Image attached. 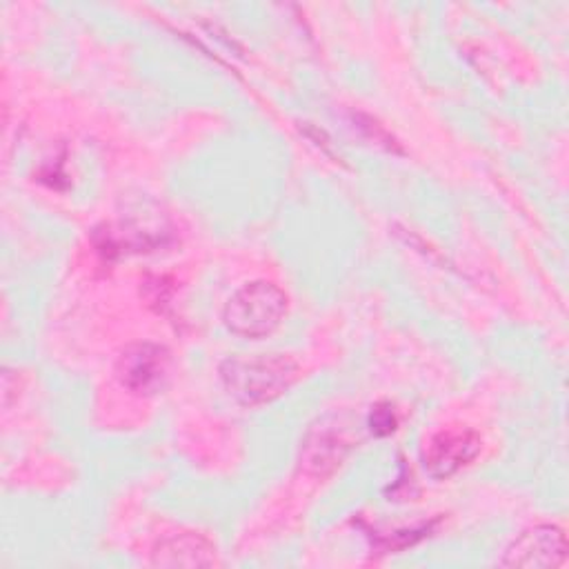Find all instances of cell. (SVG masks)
Listing matches in <instances>:
<instances>
[{"label": "cell", "mask_w": 569, "mask_h": 569, "mask_svg": "<svg viewBox=\"0 0 569 569\" xmlns=\"http://www.w3.org/2000/svg\"><path fill=\"white\" fill-rule=\"evenodd\" d=\"M220 382L240 407H260L287 393L300 378V362L287 353H242L220 362Z\"/></svg>", "instance_id": "1"}, {"label": "cell", "mask_w": 569, "mask_h": 569, "mask_svg": "<svg viewBox=\"0 0 569 569\" xmlns=\"http://www.w3.org/2000/svg\"><path fill=\"white\" fill-rule=\"evenodd\" d=\"M289 309L287 293L267 280H253L236 289L222 307L224 327L247 340H260L273 333Z\"/></svg>", "instance_id": "2"}, {"label": "cell", "mask_w": 569, "mask_h": 569, "mask_svg": "<svg viewBox=\"0 0 569 569\" xmlns=\"http://www.w3.org/2000/svg\"><path fill=\"white\" fill-rule=\"evenodd\" d=\"M171 371V353L158 342H131L116 358L118 382L138 396L164 389Z\"/></svg>", "instance_id": "3"}, {"label": "cell", "mask_w": 569, "mask_h": 569, "mask_svg": "<svg viewBox=\"0 0 569 569\" xmlns=\"http://www.w3.org/2000/svg\"><path fill=\"white\" fill-rule=\"evenodd\" d=\"M567 560V538L556 525H536L516 536L502 551V567L553 569Z\"/></svg>", "instance_id": "4"}, {"label": "cell", "mask_w": 569, "mask_h": 569, "mask_svg": "<svg viewBox=\"0 0 569 569\" xmlns=\"http://www.w3.org/2000/svg\"><path fill=\"white\" fill-rule=\"evenodd\" d=\"M353 440L347 436V429L340 427V418H322L313 425L300 447V469L311 476L325 478L336 471V467L351 451Z\"/></svg>", "instance_id": "5"}, {"label": "cell", "mask_w": 569, "mask_h": 569, "mask_svg": "<svg viewBox=\"0 0 569 569\" xmlns=\"http://www.w3.org/2000/svg\"><path fill=\"white\" fill-rule=\"evenodd\" d=\"M482 449V440L473 429H445L438 431L422 449L425 471L445 480L467 467Z\"/></svg>", "instance_id": "6"}, {"label": "cell", "mask_w": 569, "mask_h": 569, "mask_svg": "<svg viewBox=\"0 0 569 569\" xmlns=\"http://www.w3.org/2000/svg\"><path fill=\"white\" fill-rule=\"evenodd\" d=\"M216 547L202 533H171L156 542L151 565L156 567H209L216 565Z\"/></svg>", "instance_id": "7"}, {"label": "cell", "mask_w": 569, "mask_h": 569, "mask_svg": "<svg viewBox=\"0 0 569 569\" xmlns=\"http://www.w3.org/2000/svg\"><path fill=\"white\" fill-rule=\"evenodd\" d=\"M367 427L373 436L378 438H385L389 433L396 431L398 427V416H396V409L391 402H376L367 416Z\"/></svg>", "instance_id": "8"}]
</instances>
